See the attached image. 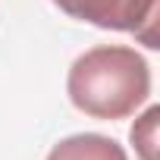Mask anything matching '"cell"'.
<instances>
[{
	"label": "cell",
	"instance_id": "2",
	"mask_svg": "<svg viewBox=\"0 0 160 160\" xmlns=\"http://www.w3.org/2000/svg\"><path fill=\"white\" fill-rule=\"evenodd\" d=\"M69 19L88 22L107 32H132L148 47H160L157 25V0H50Z\"/></svg>",
	"mask_w": 160,
	"mask_h": 160
},
{
	"label": "cell",
	"instance_id": "1",
	"mask_svg": "<svg viewBox=\"0 0 160 160\" xmlns=\"http://www.w3.org/2000/svg\"><path fill=\"white\" fill-rule=\"evenodd\" d=\"M66 91L78 113L91 119H126L151 98V66L126 44H101L75 57Z\"/></svg>",
	"mask_w": 160,
	"mask_h": 160
},
{
	"label": "cell",
	"instance_id": "4",
	"mask_svg": "<svg viewBox=\"0 0 160 160\" xmlns=\"http://www.w3.org/2000/svg\"><path fill=\"white\" fill-rule=\"evenodd\" d=\"M157 119H160V107H148V113L132 126V132H129V138H132V144L138 148V154H141V160H157Z\"/></svg>",
	"mask_w": 160,
	"mask_h": 160
},
{
	"label": "cell",
	"instance_id": "3",
	"mask_svg": "<svg viewBox=\"0 0 160 160\" xmlns=\"http://www.w3.org/2000/svg\"><path fill=\"white\" fill-rule=\"evenodd\" d=\"M47 160H129L119 141L98 135V132H82L57 141L47 154Z\"/></svg>",
	"mask_w": 160,
	"mask_h": 160
}]
</instances>
